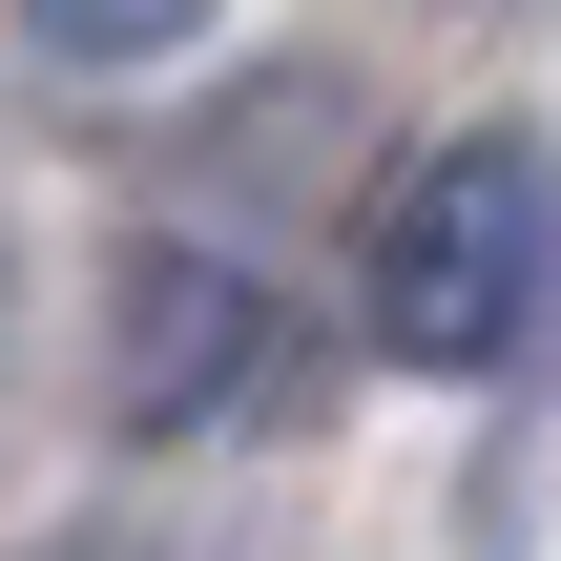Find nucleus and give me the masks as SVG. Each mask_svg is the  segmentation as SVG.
<instances>
[{"label":"nucleus","mask_w":561,"mask_h":561,"mask_svg":"<svg viewBox=\"0 0 561 561\" xmlns=\"http://www.w3.org/2000/svg\"><path fill=\"white\" fill-rule=\"evenodd\" d=\"M541 291H561V167L520 125L416 146V167L375 187V229H354V312H375L396 375H500V354L541 333Z\"/></svg>","instance_id":"1"},{"label":"nucleus","mask_w":561,"mask_h":561,"mask_svg":"<svg viewBox=\"0 0 561 561\" xmlns=\"http://www.w3.org/2000/svg\"><path fill=\"white\" fill-rule=\"evenodd\" d=\"M229 375H250V291L208 250H146L125 271V416H208Z\"/></svg>","instance_id":"2"},{"label":"nucleus","mask_w":561,"mask_h":561,"mask_svg":"<svg viewBox=\"0 0 561 561\" xmlns=\"http://www.w3.org/2000/svg\"><path fill=\"white\" fill-rule=\"evenodd\" d=\"M21 42H42V62H187L208 0H21Z\"/></svg>","instance_id":"3"}]
</instances>
